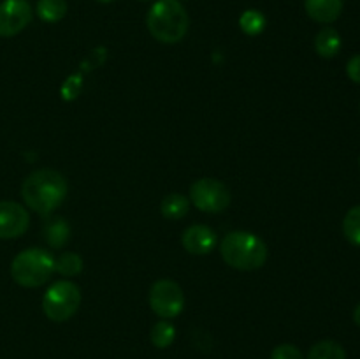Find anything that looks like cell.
<instances>
[{
	"label": "cell",
	"instance_id": "obj_1",
	"mask_svg": "<svg viewBox=\"0 0 360 359\" xmlns=\"http://www.w3.org/2000/svg\"><path fill=\"white\" fill-rule=\"evenodd\" d=\"M69 185L62 172L55 169H37L25 178L21 197L32 211L49 215L65 201Z\"/></svg>",
	"mask_w": 360,
	"mask_h": 359
},
{
	"label": "cell",
	"instance_id": "obj_2",
	"mask_svg": "<svg viewBox=\"0 0 360 359\" xmlns=\"http://www.w3.org/2000/svg\"><path fill=\"white\" fill-rule=\"evenodd\" d=\"M188 13L179 0H157L148 11V30L151 37L162 44H176L183 41L188 32Z\"/></svg>",
	"mask_w": 360,
	"mask_h": 359
},
{
	"label": "cell",
	"instance_id": "obj_3",
	"mask_svg": "<svg viewBox=\"0 0 360 359\" xmlns=\"http://www.w3.org/2000/svg\"><path fill=\"white\" fill-rule=\"evenodd\" d=\"M220 253L225 264L239 271L259 270L267 260V245L260 236L248 231H232L224 236Z\"/></svg>",
	"mask_w": 360,
	"mask_h": 359
},
{
	"label": "cell",
	"instance_id": "obj_4",
	"mask_svg": "<svg viewBox=\"0 0 360 359\" xmlns=\"http://www.w3.org/2000/svg\"><path fill=\"white\" fill-rule=\"evenodd\" d=\"M55 273V257L44 248H27L18 253L11 264V277L27 289L41 287Z\"/></svg>",
	"mask_w": 360,
	"mask_h": 359
},
{
	"label": "cell",
	"instance_id": "obj_5",
	"mask_svg": "<svg viewBox=\"0 0 360 359\" xmlns=\"http://www.w3.org/2000/svg\"><path fill=\"white\" fill-rule=\"evenodd\" d=\"M81 305V291L74 282L58 280L44 292L42 312L53 322H65Z\"/></svg>",
	"mask_w": 360,
	"mask_h": 359
},
{
	"label": "cell",
	"instance_id": "obj_6",
	"mask_svg": "<svg viewBox=\"0 0 360 359\" xmlns=\"http://www.w3.org/2000/svg\"><path fill=\"white\" fill-rule=\"evenodd\" d=\"M231 201V190L217 178H199L190 187V203L204 213H221Z\"/></svg>",
	"mask_w": 360,
	"mask_h": 359
},
{
	"label": "cell",
	"instance_id": "obj_7",
	"mask_svg": "<svg viewBox=\"0 0 360 359\" xmlns=\"http://www.w3.org/2000/svg\"><path fill=\"white\" fill-rule=\"evenodd\" d=\"M148 301H150V308L160 319L167 320L178 317L185 308V296H183L181 287L169 278H160L151 285Z\"/></svg>",
	"mask_w": 360,
	"mask_h": 359
},
{
	"label": "cell",
	"instance_id": "obj_8",
	"mask_svg": "<svg viewBox=\"0 0 360 359\" xmlns=\"http://www.w3.org/2000/svg\"><path fill=\"white\" fill-rule=\"evenodd\" d=\"M34 11L28 0L0 2V37H14L30 25Z\"/></svg>",
	"mask_w": 360,
	"mask_h": 359
},
{
	"label": "cell",
	"instance_id": "obj_9",
	"mask_svg": "<svg viewBox=\"0 0 360 359\" xmlns=\"http://www.w3.org/2000/svg\"><path fill=\"white\" fill-rule=\"evenodd\" d=\"M30 225V215L14 201H0V238H20Z\"/></svg>",
	"mask_w": 360,
	"mask_h": 359
},
{
	"label": "cell",
	"instance_id": "obj_10",
	"mask_svg": "<svg viewBox=\"0 0 360 359\" xmlns=\"http://www.w3.org/2000/svg\"><path fill=\"white\" fill-rule=\"evenodd\" d=\"M183 248L193 256H206L213 252L218 245V234L211 227L202 224H193L183 231Z\"/></svg>",
	"mask_w": 360,
	"mask_h": 359
},
{
	"label": "cell",
	"instance_id": "obj_11",
	"mask_svg": "<svg viewBox=\"0 0 360 359\" xmlns=\"http://www.w3.org/2000/svg\"><path fill=\"white\" fill-rule=\"evenodd\" d=\"M306 14L316 23H334L341 16L343 0H304Z\"/></svg>",
	"mask_w": 360,
	"mask_h": 359
},
{
	"label": "cell",
	"instance_id": "obj_12",
	"mask_svg": "<svg viewBox=\"0 0 360 359\" xmlns=\"http://www.w3.org/2000/svg\"><path fill=\"white\" fill-rule=\"evenodd\" d=\"M341 49V35L336 28L326 27L316 34L315 51L322 58H334Z\"/></svg>",
	"mask_w": 360,
	"mask_h": 359
},
{
	"label": "cell",
	"instance_id": "obj_13",
	"mask_svg": "<svg viewBox=\"0 0 360 359\" xmlns=\"http://www.w3.org/2000/svg\"><path fill=\"white\" fill-rule=\"evenodd\" d=\"M46 241L53 248H62L70 239V227L65 218H51L44 225Z\"/></svg>",
	"mask_w": 360,
	"mask_h": 359
},
{
	"label": "cell",
	"instance_id": "obj_14",
	"mask_svg": "<svg viewBox=\"0 0 360 359\" xmlns=\"http://www.w3.org/2000/svg\"><path fill=\"white\" fill-rule=\"evenodd\" d=\"M190 210V199L183 194H169L162 199L160 203V213L164 215L167 220H179L185 217Z\"/></svg>",
	"mask_w": 360,
	"mask_h": 359
},
{
	"label": "cell",
	"instance_id": "obj_15",
	"mask_svg": "<svg viewBox=\"0 0 360 359\" xmlns=\"http://www.w3.org/2000/svg\"><path fill=\"white\" fill-rule=\"evenodd\" d=\"M67 2L65 0H39L37 2V14L46 23H58L65 18L67 14Z\"/></svg>",
	"mask_w": 360,
	"mask_h": 359
},
{
	"label": "cell",
	"instance_id": "obj_16",
	"mask_svg": "<svg viewBox=\"0 0 360 359\" xmlns=\"http://www.w3.org/2000/svg\"><path fill=\"white\" fill-rule=\"evenodd\" d=\"M174 338H176V327L174 324L167 319H162L158 320V322H155L150 331V340L157 348L171 347Z\"/></svg>",
	"mask_w": 360,
	"mask_h": 359
},
{
	"label": "cell",
	"instance_id": "obj_17",
	"mask_svg": "<svg viewBox=\"0 0 360 359\" xmlns=\"http://www.w3.org/2000/svg\"><path fill=\"white\" fill-rule=\"evenodd\" d=\"M267 20L264 16V13H260L259 9H246L245 13L239 16V27L250 37H255V35L262 34L264 28H266Z\"/></svg>",
	"mask_w": 360,
	"mask_h": 359
},
{
	"label": "cell",
	"instance_id": "obj_18",
	"mask_svg": "<svg viewBox=\"0 0 360 359\" xmlns=\"http://www.w3.org/2000/svg\"><path fill=\"white\" fill-rule=\"evenodd\" d=\"M306 359H347V352L338 341L322 340L309 348Z\"/></svg>",
	"mask_w": 360,
	"mask_h": 359
},
{
	"label": "cell",
	"instance_id": "obj_19",
	"mask_svg": "<svg viewBox=\"0 0 360 359\" xmlns=\"http://www.w3.org/2000/svg\"><path fill=\"white\" fill-rule=\"evenodd\" d=\"M83 270V259L76 252H63L55 259V271L62 277H76Z\"/></svg>",
	"mask_w": 360,
	"mask_h": 359
},
{
	"label": "cell",
	"instance_id": "obj_20",
	"mask_svg": "<svg viewBox=\"0 0 360 359\" xmlns=\"http://www.w3.org/2000/svg\"><path fill=\"white\" fill-rule=\"evenodd\" d=\"M343 234L352 245L360 246V206H354L345 215Z\"/></svg>",
	"mask_w": 360,
	"mask_h": 359
},
{
	"label": "cell",
	"instance_id": "obj_21",
	"mask_svg": "<svg viewBox=\"0 0 360 359\" xmlns=\"http://www.w3.org/2000/svg\"><path fill=\"white\" fill-rule=\"evenodd\" d=\"M271 359H304L302 352L292 344H281L274 347Z\"/></svg>",
	"mask_w": 360,
	"mask_h": 359
},
{
	"label": "cell",
	"instance_id": "obj_22",
	"mask_svg": "<svg viewBox=\"0 0 360 359\" xmlns=\"http://www.w3.org/2000/svg\"><path fill=\"white\" fill-rule=\"evenodd\" d=\"M79 90H81V80L77 76H72L65 81V84H63L62 95L65 101H72V99L77 97Z\"/></svg>",
	"mask_w": 360,
	"mask_h": 359
},
{
	"label": "cell",
	"instance_id": "obj_23",
	"mask_svg": "<svg viewBox=\"0 0 360 359\" xmlns=\"http://www.w3.org/2000/svg\"><path fill=\"white\" fill-rule=\"evenodd\" d=\"M347 74L354 83L360 84V55L352 56L347 63Z\"/></svg>",
	"mask_w": 360,
	"mask_h": 359
},
{
	"label": "cell",
	"instance_id": "obj_24",
	"mask_svg": "<svg viewBox=\"0 0 360 359\" xmlns=\"http://www.w3.org/2000/svg\"><path fill=\"white\" fill-rule=\"evenodd\" d=\"M354 320H355V324H357V326L360 327V303L357 306H355V312H354Z\"/></svg>",
	"mask_w": 360,
	"mask_h": 359
},
{
	"label": "cell",
	"instance_id": "obj_25",
	"mask_svg": "<svg viewBox=\"0 0 360 359\" xmlns=\"http://www.w3.org/2000/svg\"><path fill=\"white\" fill-rule=\"evenodd\" d=\"M97 2H102V4H111V2H115V0H97Z\"/></svg>",
	"mask_w": 360,
	"mask_h": 359
},
{
	"label": "cell",
	"instance_id": "obj_26",
	"mask_svg": "<svg viewBox=\"0 0 360 359\" xmlns=\"http://www.w3.org/2000/svg\"><path fill=\"white\" fill-rule=\"evenodd\" d=\"M143 2H148V0H143Z\"/></svg>",
	"mask_w": 360,
	"mask_h": 359
},
{
	"label": "cell",
	"instance_id": "obj_27",
	"mask_svg": "<svg viewBox=\"0 0 360 359\" xmlns=\"http://www.w3.org/2000/svg\"><path fill=\"white\" fill-rule=\"evenodd\" d=\"M359 165H360V158H359Z\"/></svg>",
	"mask_w": 360,
	"mask_h": 359
}]
</instances>
